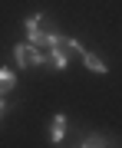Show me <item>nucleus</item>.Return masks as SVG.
I'll list each match as a JSON object with an SVG mask.
<instances>
[{
	"label": "nucleus",
	"instance_id": "obj_3",
	"mask_svg": "<svg viewBox=\"0 0 122 148\" xmlns=\"http://www.w3.org/2000/svg\"><path fill=\"white\" fill-rule=\"evenodd\" d=\"M43 63H46L50 69H56V73H63V69L69 66V56L63 53V49H56V46H50V53L43 56Z\"/></svg>",
	"mask_w": 122,
	"mask_h": 148
},
{
	"label": "nucleus",
	"instance_id": "obj_2",
	"mask_svg": "<svg viewBox=\"0 0 122 148\" xmlns=\"http://www.w3.org/2000/svg\"><path fill=\"white\" fill-rule=\"evenodd\" d=\"M13 56H17V63H20L23 69H27V66H40V63H43V53H40L37 43H20V46L13 49Z\"/></svg>",
	"mask_w": 122,
	"mask_h": 148
},
{
	"label": "nucleus",
	"instance_id": "obj_6",
	"mask_svg": "<svg viewBox=\"0 0 122 148\" xmlns=\"http://www.w3.org/2000/svg\"><path fill=\"white\" fill-rule=\"evenodd\" d=\"M13 86H17V76L10 73V69H0V95H3V92H10Z\"/></svg>",
	"mask_w": 122,
	"mask_h": 148
},
{
	"label": "nucleus",
	"instance_id": "obj_4",
	"mask_svg": "<svg viewBox=\"0 0 122 148\" xmlns=\"http://www.w3.org/2000/svg\"><path fill=\"white\" fill-rule=\"evenodd\" d=\"M63 132H66V115H53V125H50V138H53V145L63 142Z\"/></svg>",
	"mask_w": 122,
	"mask_h": 148
},
{
	"label": "nucleus",
	"instance_id": "obj_8",
	"mask_svg": "<svg viewBox=\"0 0 122 148\" xmlns=\"http://www.w3.org/2000/svg\"><path fill=\"white\" fill-rule=\"evenodd\" d=\"M3 112H7V106H3V95H0V119H3Z\"/></svg>",
	"mask_w": 122,
	"mask_h": 148
},
{
	"label": "nucleus",
	"instance_id": "obj_1",
	"mask_svg": "<svg viewBox=\"0 0 122 148\" xmlns=\"http://www.w3.org/2000/svg\"><path fill=\"white\" fill-rule=\"evenodd\" d=\"M23 30H27V40L37 43L40 49H50V46H53V40H56L53 23H50L43 13H30L27 20H23Z\"/></svg>",
	"mask_w": 122,
	"mask_h": 148
},
{
	"label": "nucleus",
	"instance_id": "obj_5",
	"mask_svg": "<svg viewBox=\"0 0 122 148\" xmlns=\"http://www.w3.org/2000/svg\"><path fill=\"white\" fill-rule=\"evenodd\" d=\"M83 63H86V69H92V73H106V63H102V56H96V53H86L83 49Z\"/></svg>",
	"mask_w": 122,
	"mask_h": 148
},
{
	"label": "nucleus",
	"instance_id": "obj_7",
	"mask_svg": "<svg viewBox=\"0 0 122 148\" xmlns=\"http://www.w3.org/2000/svg\"><path fill=\"white\" fill-rule=\"evenodd\" d=\"M83 145H86V148H99V145H112V142H109V138H102V135H89Z\"/></svg>",
	"mask_w": 122,
	"mask_h": 148
}]
</instances>
